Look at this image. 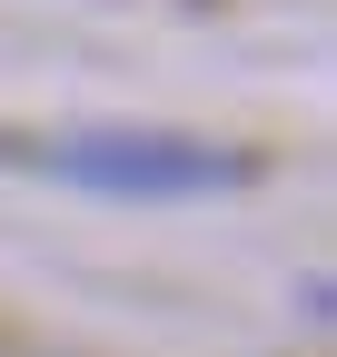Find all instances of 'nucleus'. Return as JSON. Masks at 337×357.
Here are the masks:
<instances>
[{"mask_svg": "<svg viewBox=\"0 0 337 357\" xmlns=\"http://www.w3.org/2000/svg\"><path fill=\"white\" fill-rule=\"evenodd\" d=\"M40 178H70V189H100V199H208V189H238L258 178L248 149H208L179 139V129H79V139H20L10 149Z\"/></svg>", "mask_w": 337, "mask_h": 357, "instance_id": "nucleus-1", "label": "nucleus"}]
</instances>
